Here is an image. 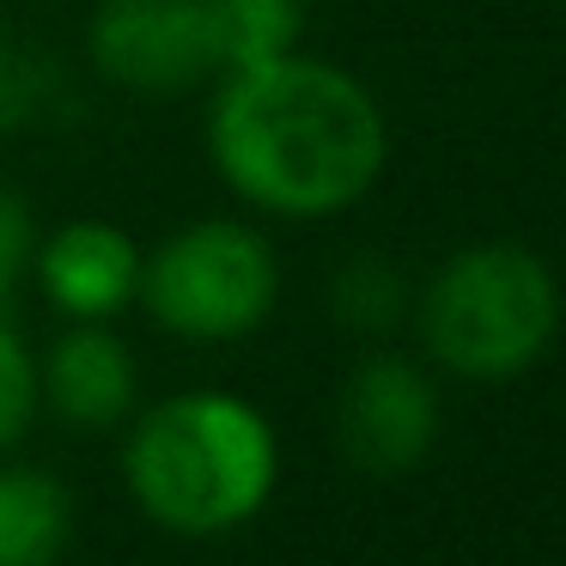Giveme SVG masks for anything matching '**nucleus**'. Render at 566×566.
Segmentation results:
<instances>
[{"label":"nucleus","instance_id":"obj_1","mask_svg":"<svg viewBox=\"0 0 566 566\" xmlns=\"http://www.w3.org/2000/svg\"><path fill=\"white\" fill-rule=\"evenodd\" d=\"M208 153L250 208L329 220L378 184L390 128L354 74L311 55H274L220 74Z\"/></svg>","mask_w":566,"mask_h":566},{"label":"nucleus","instance_id":"obj_12","mask_svg":"<svg viewBox=\"0 0 566 566\" xmlns=\"http://www.w3.org/2000/svg\"><path fill=\"white\" fill-rule=\"evenodd\" d=\"M38 415V359L25 354L19 329L0 317V451L19 439Z\"/></svg>","mask_w":566,"mask_h":566},{"label":"nucleus","instance_id":"obj_13","mask_svg":"<svg viewBox=\"0 0 566 566\" xmlns=\"http://www.w3.org/2000/svg\"><path fill=\"white\" fill-rule=\"evenodd\" d=\"M31 262V220H25V201L13 189H0V298L13 293L19 269Z\"/></svg>","mask_w":566,"mask_h":566},{"label":"nucleus","instance_id":"obj_10","mask_svg":"<svg viewBox=\"0 0 566 566\" xmlns=\"http://www.w3.org/2000/svg\"><path fill=\"white\" fill-rule=\"evenodd\" d=\"M298 0H208L213 50H220V74L232 67H256L274 55H293L298 43Z\"/></svg>","mask_w":566,"mask_h":566},{"label":"nucleus","instance_id":"obj_2","mask_svg":"<svg viewBox=\"0 0 566 566\" xmlns=\"http://www.w3.org/2000/svg\"><path fill=\"white\" fill-rule=\"evenodd\" d=\"M281 475L274 427L232 390H184L147 408L128 432L123 481L153 524L220 536L256 517Z\"/></svg>","mask_w":566,"mask_h":566},{"label":"nucleus","instance_id":"obj_7","mask_svg":"<svg viewBox=\"0 0 566 566\" xmlns=\"http://www.w3.org/2000/svg\"><path fill=\"white\" fill-rule=\"evenodd\" d=\"M38 281L50 305L74 323H104L140 293V244L104 220H74L38 250Z\"/></svg>","mask_w":566,"mask_h":566},{"label":"nucleus","instance_id":"obj_11","mask_svg":"<svg viewBox=\"0 0 566 566\" xmlns=\"http://www.w3.org/2000/svg\"><path fill=\"white\" fill-rule=\"evenodd\" d=\"M329 298H335V317H342L347 329H366V335L402 323V311H408V286L396 281V269H384L378 256H359L354 269L335 274Z\"/></svg>","mask_w":566,"mask_h":566},{"label":"nucleus","instance_id":"obj_3","mask_svg":"<svg viewBox=\"0 0 566 566\" xmlns=\"http://www.w3.org/2000/svg\"><path fill=\"white\" fill-rule=\"evenodd\" d=\"M560 329V281L524 244H469L420 293V342L457 378H517Z\"/></svg>","mask_w":566,"mask_h":566},{"label":"nucleus","instance_id":"obj_4","mask_svg":"<svg viewBox=\"0 0 566 566\" xmlns=\"http://www.w3.org/2000/svg\"><path fill=\"white\" fill-rule=\"evenodd\" d=\"M281 269L262 232L201 220L140 256V305L184 342H238L274 311Z\"/></svg>","mask_w":566,"mask_h":566},{"label":"nucleus","instance_id":"obj_8","mask_svg":"<svg viewBox=\"0 0 566 566\" xmlns=\"http://www.w3.org/2000/svg\"><path fill=\"white\" fill-rule=\"evenodd\" d=\"M38 402H50L62 420L86 432L116 427L135 408V359L104 323H74L43 359Z\"/></svg>","mask_w":566,"mask_h":566},{"label":"nucleus","instance_id":"obj_9","mask_svg":"<svg viewBox=\"0 0 566 566\" xmlns=\"http://www.w3.org/2000/svg\"><path fill=\"white\" fill-rule=\"evenodd\" d=\"M74 530L67 488L43 469L0 463V566H55Z\"/></svg>","mask_w":566,"mask_h":566},{"label":"nucleus","instance_id":"obj_5","mask_svg":"<svg viewBox=\"0 0 566 566\" xmlns=\"http://www.w3.org/2000/svg\"><path fill=\"white\" fill-rule=\"evenodd\" d=\"M92 62L135 92H184L220 74L208 0H104L92 19Z\"/></svg>","mask_w":566,"mask_h":566},{"label":"nucleus","instance_id":"obj_6","mask_svg":"<svg viewBox=\"0 0 566 566\" xmlns=\"http://www.w3.org/2000/svg\"><path fill=\"white\" fill-rule=\"evenodd\" d=\"M335 432H342V451L359 469H371V475H402L439 439V390L408 359H390V354L366 359L342 390Z\"/></svg>","mask_w":566,"mask_h":566}]
</instances>
